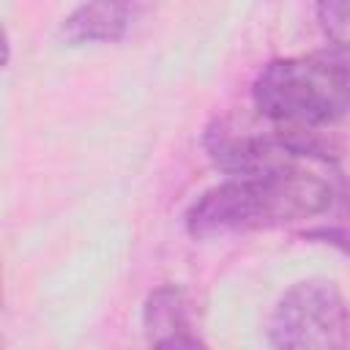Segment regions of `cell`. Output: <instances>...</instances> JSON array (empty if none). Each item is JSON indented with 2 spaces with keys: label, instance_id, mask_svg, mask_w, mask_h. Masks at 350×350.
<instances>
[{
  "label": "cell",
  "instance_id": "cell-5",
  "mask_svg": "<svg viewBox=\"0 0 350 350\" xmlns=\"http://www.w3.org/2000/svg\"><path fill=\"white\" fill-rule=\"evenodd\" d=\"M142 331L153 347H197L200 336L191 331L189 304L175 284L156 287L142 306Z\"/></svg>",
  "mask_w": 350,
  "mask_h": 350
},
{
  "label": "cell",
  "instance_id": "cell-2",
  "mask_svg": "<svg viewBox=\"0 0 350 350\" xmlns=\"http://www.w3.org/2000/svg\"><path fill=\"white\" fill-rule=\"evenodd\" d=\"M254 109L279 126L320 129L350 118V55L314 52L262 66L252 85Z\"/></svg>",
  "mask_w": 350,
  "mask_h": 350
},
{
  "label": "cell",
  "instance_id": "cell-1",
  "mask_svg": "<svg viewBox=\"0 0 350 350\" xmlns=\"http://www.w3.org/2000/svg\"><path fill=\"white\" fill-rule=\"evenodd\" d=\"M306 164L309 161L260 175H230V180L208 189L189 208V235L216 238L293 224L325 213L334 202V186Z\"/></svg>",
  "mask_w": 350,
  "mask_h": 350
},
{
  "label": "cell",
  "instance_id": "cell-3",
  "mask_svg": "<svg viewBox=\"0 0 350 350\" xmlns=\"http://www.w3.org/2000/svg\"><path fill=\"white\" fill-rule=\"evenodd\" d=\"M273 347L334 350L350 345V309L334 282L306 279L293 284L268 320Z\"/></svg>",
  "mask_w": 350,
  "mask_h": 350
},
{
  "label": "cell",
  "instance_id": "cell-4",
  "mask_svg": "<svg viewBox=\"0 0 350 350\" xmlns=\"http://www.w3.org/2000/svg\"><path fill=\"white\" fill-rule=\"evenodd\" d=\"M148 0H85L60 25L66 44H112L126 38Z\"/></svg>",
  "mask_w": 350,
  "mask_h": 350
},
{
  "label": "cell",
  "instance_id": "cell-6",
  "mask_svg": "<svg viewBox=\"0 0 350 350\" xmlns=\"http://www.w3.org/2000/svg\"><path fill=\"white\" fill-rule=\"evenodd\" d=\"M314 8H317V22L323 33L334 44L347 46L350 44V0H314Z\"/></svg>",
  "mask_w": 350,
  "mask_h": 350
}]
</instances>
